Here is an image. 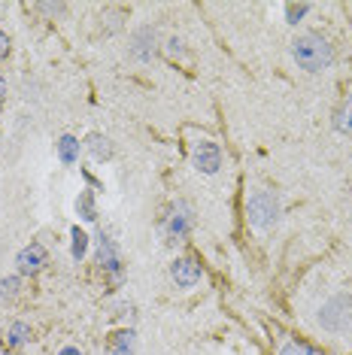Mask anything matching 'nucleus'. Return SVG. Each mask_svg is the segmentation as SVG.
<instances>
[{
  "label": "nucleus",
  "instance_id": "nucleus-5",
  "mask_svg": "<svg viewBox=\"0 0 352 355\" xmlns=\"http://www.w3.org/2000/svg\"><path fill=\"white\" fill-rule=\"evenodd\" d=\"M191 164H195L201 173H206V176L219 173V167H222L219 146H215L213 140H197L195 146H191Z\"/></svg>",
  "mask_w": 352,
  "mask_h": 355
},
{
  "label": "nucleus",
  "instance_id": "nucleus-17",
  "mask_svg": "<svg viewBox=\"0 0 352 355\" xmlns=\"http://www.w3.org/2000/svg\"><path fill=\"white\" fill-rule=\"evenodd\" d=\"M19 288H21V279H19V277L0 279V297H6V301H12V297L19 295Z\"/></svg>",
  "mask_w": 352,
  "mask_h": 355
},
{
  "label": "nucleus",
  "instance_id": "nucleus-4",
  "mask_svg": "<svg viewBox=\"0 0 352 355\" xmlns=\"http://www.w3.org/2000/svg\"><path fill=\"white\" fill-rule=\"evenodd\" d=\"M191 225H195V209H191V204H186V200H179V204H173L170 216H167V225H164L167 240H173V243H176V240L188 237Z\"/></svg>",
  "mask_w": 352,
  "mask_h": 355
},
{
  "label": "nucleus",
  "instance_id": "nucleus-3",
  "mask_svg": "<svg viewBox=\"0 0 352 355\" xmlns=\"http://www.w3.org/2000/svg\"><path fill=\"white\" fill-rule=\"evenodd\" d=\"M319 322H322V328H328V331L352 328V297L349 295L331 297V301L322 306V313H319Z\"/></svg>",
  "mask_w": 352,
  "mask_h": 355
},
{
  "label": "nucleus",
  "instance_id": "nucleus-16",
  "mask_svg": "<svg viewBox=\"0 0 352 355\" xmlns=\"http://www.w3.org/2000/svg\"><path fill=\"white\" fill-rule=\"evenodd\" d=\"M85 252H88V237H85V231H79V228H73V246H70V255L76 258H85Z\"/></svg>",
  "mask_w": 352,
  "mask_h": 355
},
{
  "label": "nucleus",
  "instance_id": "nucleus-2",
  "mask_svg": "<svg viewBox=\"0 0 352 355\" xmlns=\"http://www.w3.org/2000/svg\"><path fill=\"white\" fill-rule=\"evenodd\" d=\"M246 216H249V222L255 228H270L276 219H279V198L274 191H252L249 198H246Z\"/></svg>",
  "mask_w": 352,
  "mask_h": 355
},
{
  "label": "nucleus",
  "instance_id": "nucleus-13",
  "mask_svg": "<svg viewBox=\"0 0 352 355\" xmlns=\"http://www.w3.org/2000/svg\"><path fill=\"white\" fill-rule=\"evenodd\" d=\"M276 355H322V352H319L316 346L303 343V340H285L283 346H279Z\"/></svg>",
  "mask_w": 352,
  "mask_h": 355
},
{
  "label": "nucleus",
  "instance_id": "nucleus-15",
  "mask_svg": "<svg viewBox=\"0 0 352 355\" xmlns=\"http://www.w3.org/2000/svg\"><path fill=\"white\" fill-rule=\"evenodd\" d=\"M76 209L82 213V219H88V222H94L98 216H94V200H91V191H82L79 195V200H76Z\"/></svg>",
  "mask_w": 352,
  "mask_h": 355
},
{
  "label": "nucleus",
  "instance_id": "nucleus-11",
  "mask_svg": "<svg viewBox=\"0 0 352 355\" xmlns=\"http://www.w3.org/2000/svg\"><path fill=\"white\" fill-rule=\"evenodd\" d=\"M58 158H61V164H76L79 161V140L76 137H70V134L61 137L58 140Z\"/></svg>",
  "mask_w": 352,
  "mask_h": 355
},
{
  "label": "nucleus",
  "instance_id": "nucleus-20",
  "mask_svg": "<svg viewBox=\"0 0 352 355\" xmlns=\"http://www.w3.org/2000/svg\"><path fill=\"white\" fill-rule=\"evenodd\" d=\"M58 355H82V352H79V349H73V346H67V349H61Z\"/></svg>",
  "mask_w": 352,
  "mask_h": 355
},
{
  "label": "nucleus",
  "instance_id": "nucleus-21",
  "mask_svg": "<svg viewBox=\"0 0 352 355\" xmlns=\"http://www.w3.org/2000/svg\"><path fill=\"white\" fill-rule=\"evenodd\" d=\"M3 98H6V83L0 79V103H3Z\"/></svg>",
  "mask_w": 352,
  "mask_h": 355
},
{
  "label": "nucleus",
  "instance_id": "nucleus-19",
  "mask_svg": "<svg viewBox=\"0 0 352 355\" xmlns=\"http://www.w3.org/2000/svg\"><path fill=\"white\" fill-rule=\"evenodd\" d=\"M6 55H10V37L0 31V58H6Z\"/></svg>",
  "mask_w": 352,
  "mask_h": 355
},
{
  "label": "nucleus",
  "instance_id": "nucleus-18",
  "mask_svg": "<svg viewBox=\"0 0 352 355\" xmlns=\"http://www.w3.org/2000/svg\"><path fill=\"white\" fill-rule=\"evenodd\" d=\"M307 12H310V3H289L285 6V19H289V25H298Z\"/></svg>",
  "mask_w": 352,
  "mask_h": 355
},
{
  "label": "nucleus",
  "instance_id": "nucleus-1",
  "mask_svg": "<svg viewBox=\"0 0 352 355\" xmlns=\"http://www.w3.org/2000/svg\"><path fill=\"white\" fill-rule=\"evenodd\" d=\"M292 58L307 73H322L334 64V49L322 34H298L292 40Z\"/></svg>",
  "mask_w": 352,
  "mask_h": 355
},
{
  "label": "nucleus",
  "instance_id": "nucleus-7",
  "mask_svg": "<svg viewBox=\"0 0 352 355\" xmlns=\"http://www.w3.org/2000/svg\"><path fill=\"white\" fill-rule=\"evenodd\" d=\"M170 277L179 288H191L201 282V264H197L195 258H176L170 264Z\"/></svg>",
  "mask_w": 352,
  "mask_h": 355
},
{
  "label": "nucleus",
  "instance_id": "nucleus-12",
  "mask_svg": "<svg viewBox=\"0 0 352 355\" xmlns=\"http://www.w3.org/2000/svg\"><path fill=\"white\" fill-rule=\"evenodd\" d=\"M334 128H337L340 134H349V137H352V94L340 103L337 116H334Z\"/></svg>",
  "mask_w": 352,
  "mask_h": 355
},
{
  "label": "nucleus",
  "instance_id": "nucleus-22",
  "mask_svg": "<svg viewBox=\"0 0 352 355\" xmlns=\"http://www.w3.org/2000/svg\"><path fill=\"white\" fill-rule=\"evenodd\" d=\"M0 355H6V349H3V346H0Z\"/></svg>",
  "mask_w": 352,
  "mask_h": 355
},
{
  "label": "nucleus",
  "instance_id": "nucleus-9",
  "mask_svg": "<svg viewBox=\"0 0 352 355\" xmlns=\"http://www.w3.org/2000/svg\"><path fill=\"white\" fill-rule=\"evenodd\" d=\"M85 149H88V155H91L94 161H109L113 158V140L103 137V134H88Z\"/></svg>",
  "mask_w": 352,
  "mask_h": 355
},
{
  "label": "nucleus",
  "instance_id": "nucleus-10",
  "mask_svg": "<svg viewBox=\"0 0 352 355\" xmlns=\"http://www.w3.org/2000/svg\"><path fill=\"white\" fill-rule=\"evenodd\" d=\"M134 346H137V334L134 331H116L109 337V355H134Z\"/></svg>",
  "mask_w": 352,
  "mask_h": 355
},
{
  "label": "nucleus",
  "instance_id": "nucleus-8",
  "mask_svg": "<svg viewBox=\"0 0 352 355\" xmlns=\"http://www.w3.org/2000/svg\"><path fill=\"white\" fill-rule=\"evenodd\" d=\"M15 264H19V273L21 277H34V273H39L46 268V249L43 243H30L19 252V258H15Z\"/></svg>",
  "mask_w": 352,
  "mask_h": 355
},
{
  "label": "nucleus",
  "instance_id": "nucleus-14",
  "mask_svg": "<svg viewBox=\"0 0 352 355\" xmlns=\"http://www.w3.org/2000/svg\"><path fill=\"white\" fill-rule=\"evenodd\" d=\"M30 337V328L25 322H12L10 331H6V346H25Z\"/></svg>",
  "mask_w": 352,
  "mask_h": 355
},
{
  "label": "nucleus",
  "instance_id": "nucleus-6",
  "mask_svg": "<svg viewBox=\"0 0 352 355\" xmlns=\"http://www.w3.org/2000/svg\"><path fill=\"white\" fill-rule=\"evenodd\" d=\"M98 261H100V270L107 273L113 282H122V273H125V264H122V255H118L116 243L107 237V234H100L98 240Z\"/></svg>",
  "mask_w": 352,
  "mask_h": 355
}]
</instances>
